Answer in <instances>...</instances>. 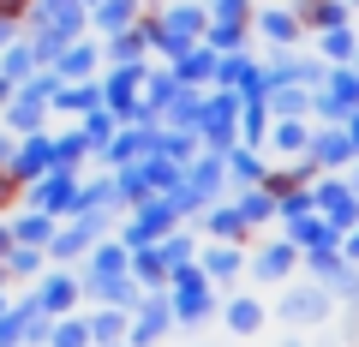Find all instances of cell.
Wrapping results in <instances>:
<instances>
[{"mask_svg":"<svg viewBox=\"0 0 359 347\" xmlns=\"http://www.w3.org/2000/svg\"><path fill=\"white\" fill-rule=\"evenodd\" d=\"M18 6H25V0H0V13H18Z\"/></svg>","mask_w":359,"mask_h":347,"instance_id":"cell-1","label":"cell"}]
</instances>
